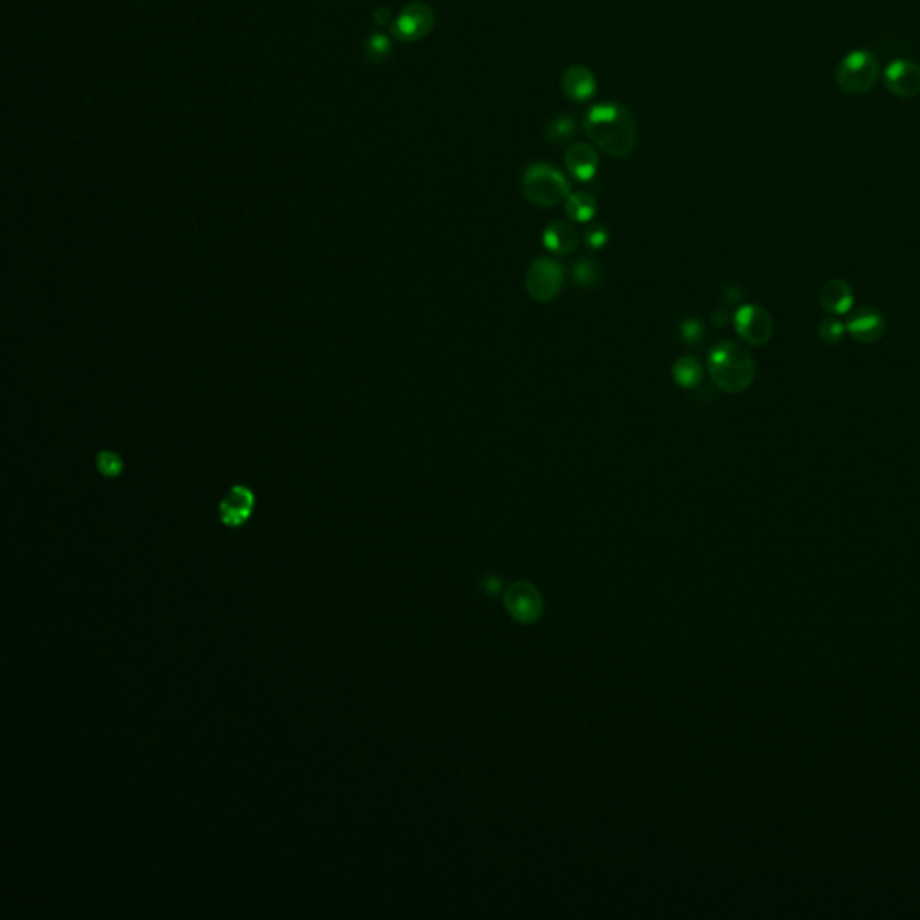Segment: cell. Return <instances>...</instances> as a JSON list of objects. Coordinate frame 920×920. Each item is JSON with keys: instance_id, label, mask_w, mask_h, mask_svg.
Instances as JSON below:
<instances>
[{"instance_id": "26", "label": "cell", "mask_w": 920, "mask_h": 920, "mask_svg": "<svg viewBox=\"0 0 920 920\" xmlns=\"http://www.w3.org/2000/svg\"><path fill=\"white\" fill-rule=\"evenodd\" d=\"M741 297H742V295H741V290H739V288H733V286H731V288H728V290L724 292V301H726V303H730V305L737 303Z\"/></svg>"}, {"instance_id": "15", "label": "cell", "mask_w": 920, "mask_h": 920, "mask_svg": "<svg viewBox=\"0 0 920 920\" xmlns=\"http://www.w3.org/2000/svg\"><path fill=\"white\" fill-rule=\"evenodd\" d=\"M819 305L834 315H845L852 309L854 294L843 279H830L819 290Z\"/></svg>"}, {"instance_id": "4", "label": "cell", "mask_w": 920, "mask_h": 920, "mask_svg": "<svg viewBox=\"0 0 920 920\" xmlns=\"http://www.w3.org/2000/svg\"><path fill=\"white\" fill-rule=\"evenodd\" d=\"M834 80L839 91L848 96L867 94L879 80V62L874 53L856 49L838 63Z\"/></svg>"}, {"instance_id": "11", "label": "cell", "mask_w": 920, "mask_h": 920, "mask_svg": "<svg viewBox=\"0 0 920 920\" xmlns=\"http://www.w3.org/2000/svg\"><path fill=\"white\" fill-rule=\"evenodd\" d=\"M565 166L577 182H592L599 169V155L594 146L577 142L567 150Z\"/></svg>"}, {"instance_id": "5", "label": "cell", "mask_w": 920, "mask_h": 920, "mask_svg": "<svg viewBox=\"0 0 920 920\" xmlns=\"http://www.w3.org/2000/svg\"><path fill=\"white\" fill-rule=\"evenodd\" d=\"M565 285V268L561 263L539 257L536 259L525 276V290L530 299L537 303L554 301Z\"/></svg>"}, {"instance_id": "16", "label": "cell", "mask_w": 920, "mask_h": 920, "mask_svg": "<svg viewBox=\"0 0 920 920\" xmlns=\"http://www.w3.org/2000/svg\"><path fill=\"white\" fill-rule=\"evenodd\" d=\"M597 200L590 193H574L565 200V212L576 223H588L597 214Z\"/></svg>"}, {"instance_id": "25", "label": "cell", "mask_w": 920, "mask_h": 920, "mask_svg": "<svg viewBox=\"0 0 920 920\" xmlns=\"http://www.w3.org/2000/svg\"><path fill=\"white\" fill-rule=\"evenodd\" d=\"M374 24L380 25V27H387V25H392V11L387 7V5H380L374 15Z\"/></svg>"}, {"instance_id": "22", "label": "cell", "mask_w": 920, "mask_h": 920, "mask_svg": "<svg viewBox=\"0 0 920 920\" xmlns=\"http://www.w3.org/2000/svg\"><path fill=\"white\" fill-rule=\"evenodd\" d=\"M680 334H682V340L685 344L696 345V344H700L703 340L705 327H703L702 320H698V318H687L680 325Z\"/></svg>"}, {"instance_id": "17", "label": "cell", "mask_w": 920, "mask_h": 920, "mask_svg": "<svg viewBox=\"0 0 920 920\" xmlns=\"http://www.w3.org/2000/svg\"><path fill=\"white\" fill-rule=\"evenodd\" d=\"M703 369L698 358L683 356L673 365V380L682 389H694L702 383Z\"/></svg>"}, {"instance_id": "10", "label": "cell", "mask_w": 920, "mask_h": 920, "mask_svg": "<svg viewBox=\"0 0 920 920\" xmlns=\"http://www.w3.org/2000/svg\"><path fill=\"white\" fill-rule=\"evenodd\" d=\"M563 94L574 102H590L597 94V80L585 65H570L561 76Z\"/></svg>"}, {"instance_id": "27", "label": "cell", "mask_w": 920, "mask_h": 920, "mask_svg": "<svg viewBox=\"0 0 920 920\" xmlns=\"http://www.w3.org/2000/svg\"><path fill=\"white\" fill-rule=\"evenodd\" d=\"M712 320H714V324H716V325L722 327V325H726V322H728V313H726L724 309H717L716 313L712 315Z\"/></svg>"}, {"instance_id": "21", "label": "cell", "mask_w": 920, "mask_h": 920, "mask_svg": "<svg viewBox=\"0 0 920 920\" xmlns=\"http://www.w3.org/2000/svg\"><path fill=\"white\" fill-rule=\"evenodd\" d=\"M845 331H847V327H845L839 320H836V318H827V320H823V322L819 324V338H821L825 344H828V345L839 344V342H841V338H843V334H845Z\"/></svg>"}, {"instance_id": "6", "label": "cell", "mask_w": 920, "mask_h": 920, "mask_svg": "<svg viewBox=\"0 0 920 920\" xmlns=\"http://www.w3.org/2000/svg\"><path fill=\"white\" fill-rule=\"evenodd\" d=\"M435 25V13L424 2H410L391 25L396 40L403 44H415L428 36Z\"/></svg>"}, {"instance_id": "12", "label": "cell", "mask_w": 920, "mask_h": 920, "mask_svg": "<svg viewBox=\"0 0 920 920\" xmlns=\"http://www.w3.org/2000/svg\"><path fill=\"white\" fill-rule=\"evenodd\" d=\"M506 603L509 614L519 622H532L541 614V597L532 586L525 583L512 586Z\"/></svg>"}, {"instance_id": "1", "label": "cell", "mask_w": 920, "mask_h": 920, "mask_svg": "<svg viewBox=\"0 0 920 920\" xmlns=\"http://www.w3.org/2000/svg\"><path fill=\"white\" fill-rule=\"evenodd\" d=\"M585 131L599 150L615 159L629 157L638 142L633 113L620 102H599L585 117Z\"/></svg>"}, {"instance_id": "9", "label": "cell", "mask_w": 920, "mask_h": 920, "mask_svg": "<svg viewBox=\"0 0 920 920\" xmlns=\"http://www.w3.org/2000/svg\"><path fill=\"white\" fill-rule=\"evenodd\" d=\"M254 493L245 486H234L219 504V518L227 527H241L254 511Z\"/></svg>"}, {"instance_id": "19", "label": "cell", "mask_w": 920, "mask_h": 920, "mask_svg": "<svg viewBox=\"0 0 920 920\" xmlns=\"http://www.w3.org/2000/svg\"><path fill=\"white\" fill-rule=\"evenodd\" d=\"M574 281L579 288L592 290L601 283V268L594 259H579L574 265Z\"/></svg>"}, {"instance_id": "24", "label": "cell", "mask_w": 920, "mask_h": 920, "mask_svg": "<svg viewBox=\"0 0 920 920\" xmlns=\"http://www.w3.org/2000/svg\"><path fill=\"white\" fill-rule=\"evenodd\" d=\"M608 241V230L603 225H592L585 232V243L590 248H601Z\"/></svg>"}, {"instance_id": "13", "label": "cell", "mask_w": 920, "mask_h": 920, "mask_svg": "<svg viewBox=\"0 0 920 920\" xmlns=\"http://www.w3.org/2000/svg\"><path fill=\"white\" fill-rule=\"evenodd\" d=\"M581 236L577 228L568 221H554L543 232V245L547 250L557 256H568L579 247Z\"/></svg>"}, {"instance_id": "3", "label": "cell", "mask_w": 920, "mask_h": 920, "mask_svg": "<svg viewBox=\"0 0 920 920\" xmlns=\"http://www.w3.org/2000/svg\"><path fill=\"white\" fill-rule=\"evenodd\" d=\"M521 188L525 199L537 207H554L570 197L568 179L557 168L545 162L527 166Z\"/></svg>"}, {"instance_id": "23", "label": "cell", "mask_w": 920, "mask_h": 920, "mask_svg": "<svg viewBox=\"0 0 920 920\" xmlns=\"http://www.w3.org/2000/svg\"><path fill=\"white\" fill-rule=\"evenodd\" d=\"M98 462V470L100 473H102L104 477H119L121 471H122V460L119 455L111 453V451H102L96 459Z\"/></svg>"}, {"instance_id": "14", "label": "cell", "mask_w": 920, "mask_h": 920, "mask_svg": "<svg viewBox=\"0 0 920 920\" xmlns=\"http://www.w3.org/2000/svg\"><path fill=\"white\" fill-rule=\"evenodd\" d=\"M885 318L881 313L867 307L863 311H859L857 315H854L850 320H848V325H847V331L852 334V338L856 342H861V344H874L877 342L883 333H885Z\"/></svg>"}, {"instance_id": "20", "label": "cell", "mask_w": 920, "mask_h": 920, "mask_svg": "<svg viewBox=\"0 0 920 920\" xmlns=\"http://www.w3.org/2000/svg\"><path fill=\"white\" fill-rule=\"evenodd\" d=\"M391 51H392V44H391L389 36H385L383 33H374L365 42V56L369 62L380 63L389 58Z\"/></svg>"}, {"instance_id": "2", "label": "cell", "mask_w": 920, "mask_h": 920, "mask_svg": "<svg viewBox=\"0 0 920 920\" xmlns=\"http://www.w3.org/2000/svg\"><path fill=\"white\" fill-rule=\"evenodd\" d=\"M709 371L717 387L728 394L744 392L755 378L753 356L737 342H719L709 354Z\"/></svg>"}, {"instance_id": "8", "label": "cell", "mask_w": 920, "mask_h": 920, "mask_svg": "<svg viewBox=\"0 0 920 920\" xmlns=\"http://www.w3.org/2000/svg\"><path fill=\"white\" fill-rule=\"evenodd\" d=\"M885 85L896 98H917L920 96V63L908 58L896 60L885 71Z\"/></svg>"}, {"instance_id": "18", "label": "cell", "mask_w": 920, "mask_h": 920, "mask_svg": "<svg viewBox=\"0 0 920 920\" xmlns=\"http://www.w3.org/2000/svg\"><path fill=\"white\" fill-rule=\"evenodd\" d=\"M576 133H577L576 119L568 113H561V115L554 117L548 122V126L545 128V139L552 144H563V142L570 140Z\"/></svg>"}, {"instance_id": "7", "label": "cell", "mask_w": 920, "mask_h": 920, "mask_svg": "<svg viewBox=\"0 0 920 920\" xmlns=\"http://www.w3.org/2000/svg\"><path fill=\"white\" fill-rule=\"evenodd\" d=\"M739 336L750 345H764L773 334V320L762 306L746 305L739 307L733 316Z\"/></svg>"}]
</instances>
